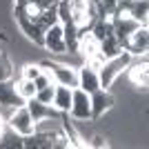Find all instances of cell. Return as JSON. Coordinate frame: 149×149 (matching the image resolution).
Instances as JSON below:
<instances>
[{
    "label": "cell",
    "mask_w": 149,
    "mask_h": 149,
    "mask_svg": "<svg viewBox=\"0 0 149 149\" xmlns=\"http://www.w3.org/2000/svg\"><path fill=\"white\" fill-rule=\"evenodd\" d=\"M129 62H131V54L125 51V49H123V54H118V56H113V58H109V60L102 62V67L98 69L100 89H109L111 87L113 80L123 74V69L129 67Z\"/></svg>",
    "instance_id": "1"
},
{
    "label": "cell",
    "mask_w": 149,
    "mask_h": 149,
    "mask_svg": "<svg viewBox=\"0 0 149 149\" xmlns=\"http://www.w3.org/2000/svg\"><path fill=\"white\" fill-rule=\"evenodd\" d=\"M7 123H9V129H13L16 134H20V136H31L33 131H36V123H33V118H31L29 109H27L25 105L16 107L11 111V116L7 118Z\"/></svg>",
    "instance_id": "2"
},
{
    "label": "cell",
    "mask_w": 149,
    "mask_h": 149,
    "mask_svg": "<svg viewBox=\"0 0 149 149\" xmlns=\"http://www.w3.org/2000/svg\"><path fill=\"white\" fill-rule=\"evenodd\" d=\"M42 67H49V74L56 85H65V87H78V71L71 65H60V62H45Z\"/></svg>",
    "instance_id": "3"
},
{
    "label": "cell",
    "mask_w": 149,
    "mask_h": 149,
    "mask_svg": "<svg viewBox=\"0 0 149 149\" xmlns=\"http://www.w3.org/2000/svg\"><path fill=\"white\" fill-rule=\"evenodd\" d=\"M123 49L129 51L131 56H145V54L149 51V31H147V25L138 27V29L123 42Z\"/></svg>",
    "instance_id": "4"
},
{
    "label": "cell",
    "mask_w": 149,
    "mask_h": 149,
    "mask_svg": "<svg viewBox=\"0 0 149 149\" xmlns=\"http://www.w3.org/2000/svg\"><path fill=\"white\" fill-rule=\"evenodd\" d=\"M69 113H71L76 120H91V102H89V93L82 91L80 87H74Z\"/></svg>",
    "instance_id": "5"
},
{
    "label": "cell",
    "mask_w": 149,
    "mask_h": 149,
    "mask_svg": "<svg viewBox=\"0 0 149 149\" xmlns=\"http://www.w3.org/2000/svg\"><path fill=\"white\" fill-rule=\"evenodd\" d=\"M42 47L51 54H58L62 56L65 51H67V45H65V38H62V25L56 22V25H51L45 29V40H42Z\"/></svg>",
    "instance_id": "6"
},
{
    "label": "cell",
    "mask_w": 149,
    "mask_h": 149,
    "mask_svg": "<svg viewBox=\"0 0 149 149\" xmlns=\"http://www.w3.org/2000/svg\"><path fill=\"white\" fill-rule=\"evenodd\" d=\"M89 102H91V120H96L113 105V96L109 93V89H96L89 93Z\"/></svg>",
    "instance_id": "7"
},
{
    "label": "cell",
    "mask_w": 149,
    "mask_h": 149,
    "mask_svg": "<svg viewBox=\"0 0 149 149\" xmlns=\"http://www.w3.org/2000/svg\"><path fill=\"white\" fill-rule=\"evenodd\" d=\"M111 22H113V36L120 40V45L140 27V22H136L129 16H116V18H111Z\"/></svg>",
    "instance_id": "8"
},
{
    "label": "cell",
    "mask_w": 149,
    "mask_h": 149,
    "mask_svg": "<svg viewBox=\"0 0 149 149\" xmlns=\"http://www.w3.org/2000/svg\"><path fill=\"white\" fill-rule=\"evenodd\" d=\"M16 20H18V25H20V29H22V33H25L29 40H33L36 45H42V40H45V29L38 25L36 20L27 18V16H22V13H16Z\"/></svg>",
    "instance_id": "9"
},
{
    "label": "cell",
    "mask_w": 149,
    "mask_h": 149,
    "mask_svg": "<svg viewBox=\"0 0 149 149\" xmlns=\"http://www.w3.org/2000/svg\"><path fill=\"white\" fill-rule=\"evenodd\" d=\"M20 105H25V100L18 96L16 85H11L9 78L0 80V107H20Z\"/></svg>",
    "instance_id": "10"
},
{
    "label": "cell",
    "mask_w": 149,
    "mask_h": 149,
    "mask_svg": "<svg viewBox=\"0 0 149 149\" xmlns=\"http://www.w3.org/2000/svg\"><path fill=\"white\" fill-rule=\"evenodd\" d=\"M78 87H80L82 91H87V93H91V91H96V89H100L98 71H96V69H91L87 62H85V67L78 71Z\"/></svg>",
    "instance_id": "11"
},
{
    "label": "cell",
    "mask_w": 149,
    "mask_h": 149,
    "mask_svg": "<svg viewBox=\"0 0 149 149\" xmlns=\"http://www.w3.org/2000/svg\"><path fill=\"white\" fill-rule=\"evenodd\" d=\"M71 93L74 89L71 87H65V85H56L54 87V100H51V107L56 109V111H69V107H71Z\"/></svg>",
    "instance_id": "12"
},
{
    "label": "cell",
    "mask_w": 149,
    "mask_h": 149,
    "mask_svg": "<svg viewBox=\"0 0 149 149\" xmlns=\"http://www.w3.org/2000/svg\"><path fill=\"white\" fill-rule=\"evenodd\" d=\"M25 107L29 109L33 123H38V120H42V118H51V116H56V109H54V107H51V105H42V102L36 100V98L27 100Z\"/></svg>",
    "instance_id": "13"
},
{
    "label": "cell",
    "mask_w": 149,
    "mask_h": 149,
    "mask_svg": "<svg viewBox=\"0 0 149 149\" xmlns=\"http://www.w3.org/2000/svg\"><path fill=\"white\" fill-rule=\"evenodd\" d=\"M127 16L134 18L136 22H140V25H147L149 22V0H131Z\"/></svg>",
    "instance_id": "14"
},
{
    "label": "cell",
    "mask_w": 149,
    "mask_h": 149,
    "mask_svg": "<svg viewBox=\"0 0 149 149\" xmlns=\"http://www.w3.org/2000/svg\"><path fill=\"white\" fill-rule=\"evenodd\" d=\"M127 74H129V80L134 82V87L147 89V85H149V67H147V62H143V65H140V62L134 65Z\"/></svg>",
    "instance_id": "15"
},
{
    "label": "cell",
    "mask_w": 149,
    "mask_h": 149,
    "mask_svg": "<svg viewBox=\"0 0 149 149\" xmlns=\"http://www.w3.org/2000/svg\"><path fill=\"white\" fill-rule=\"evenodd\" d=\"M118 54H123V45H120V40L116 36H107L100 40V56L105 58V60H109V58L118 56Z\"/></svg>",
    "instance_id": "16"
},
{
    "label": "cell",
    "mask_w": 149,
    "mask_h": 149,
    "mask_svg": "<svg viewBox=\"0 0 149 149\" xmlns=\"http://www.w3.org/2000/svg\"><path fill=\"white\" fill-rule=\"evenodd\" d=\"M16 91H18V96L27 102V100H31L33 96H36V85H33V80L20 78V80L16 82Z\"/></svg>",
    "instance_id": "17"
},
{
    "label": "cell",
    "mask_w": 149,
    "mask_h": 149,
    "mask_svg": "<svg viewBox=\"0 0 149 149\" xmlns=\"http://www.w3.org/2000/svg\"><path fill=\"white\" fill-rule=\"evenodd\" d=\"M0 147H22V136L16 131H0Z\"/></svg>",
    "instance_id": "18"
},
{
    "label": "cell",
    "mask_w": 149,
    "mask_h": 149,
    "mask_svg": "<svg viewBox=\"0 0 149 149\" xmlns=\"http://www.w3.org/2000/svg\"><path fill=\"white\" fill-rule=\"evenodd\" d=\"M54 87H56V85H47V87H42V89H36V96H33V98L40 100L42 105H51V100H54Z\"/></svg>",
    "instance_id": "19"
},
{
    "label": "cell",
    "mask_w": 149,
    "mask_h": 149,
    "mask_svg": "<svg viewBox=\"0 0 149 149\" xmlns=\"http://www.w3.org/2000/svg\"><path fill=\"white\" fill-rule=\"evenodd\" d=\"M42 74V65H25V69H22V78H27V80H36L38 76Z\"/></svg>",
    "instance_id": "20"
},
{
    "label": "cell",
    "mask_w": 149,
    "mask_h": 149,
    "mask_svg": "<svg viewBox=\"0 0 149 149\" xmlns=\"http://www.w3.org/2000/svg\"><path fill=\"white\" fill-rule=\"evenodd\" d=\"M9 76H11V62L7 60L5 51L0 49V80H7Z\"/></svg>",
    "instance_id": "21"
},
{
    "label": "cell",
    "mask_w": 149,
    "mask_h": 149,
    "mask_svg": "<svg viewBox=\"0 0 149 149\" xmlns=\"http://www.w3.org/2000/svg\"><path fill=\"white\" fill-rule=\"evenodd\" d=\"M31 5H36L40 11L42 9H49V7H54V5H58V0H29Z\"/></svg>",
    "instance_id": "22"
},
{
    "label": "cell",
    "mask_w": 149,
    "mask_h": 149,
    "mask_svg": "<svg viewBox=\"0 0 149 149\" xmlns=\"http://www.w3.org/2000/svg\"><path fill=\"white\" fill-rule=\"evenodd\" d=\"M89 145L91 147H107V140H105V136H93Z\"/></svg>",
    "instance_id": "23"
},
{
    "label": "cell",
    "mask_w": 149,
    "mask_h": 149,
    "mask_svg": "<svg viewBox=\"0 0 149 149\" xmlns=\"http://www.w3.org/2000/svg\"><path fill=\"white\" fill-rule=\"evenodd\" d=\"M27 2H29V0H16V7H25Z\"/></svg>",
    "instance_id": "24"
}]
</instances>
